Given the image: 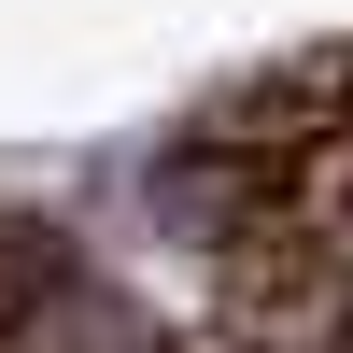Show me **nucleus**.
Returning <instances> with one entry per match:
<instances>
[{
  "label": "nucleus",
  "mask_w": 353,
  "mask_h": 353,
  "mask_svg": "<svg viewBox=\"0 0 353 353\" xmlns=\"http://www.w3.org/2000/svg\"><path fill=\"white\" fill-rule=\"evenodd\" d=\"M325 128H339V57H283V71H241V85H212V99L184 113V156L254 212V198H269V170L311 156Z\"/></svg>",
  "instance_id": "f257e3e1"
},
{
  "label": "nucleus",
  "mask_w": 353,
  "mask_h": 353,
  "mask_svg": "<svg viewBox=\"0 0 353 353\" xmlns=\"http://www.w3.org/2000/svg\"><path fill=\"white\" fill-rule=\"evenodd\" d=\"M325 57H339V128H353V43H325Z\"/></svg>",
  "instance_id": "7ed1b4c3"
},
{
  "label": "nucleus",
  "mask_w": 353,
  "mask_h": 353,
  "mask_svg": "<svg viewBox=\"0 0 353 353\" xmlns=\"http://www.w3.org/2000/svg\"><path fill=\"white\" fill-rule=\"evenodd\" d=\"M57 283H71V241H57V226H28V212H0V353H14V325L57 297Z\"/></svg>",
  "instance_id": "f03ea898"
}]
</instances>
